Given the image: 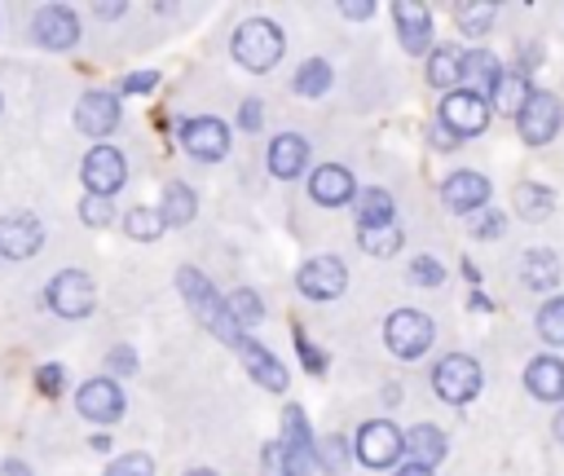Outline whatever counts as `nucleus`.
<instances>
[{"instance_id": "obj_1", "label": "nucleus", "mask_w": 564, "mask_h": 476, "mask_svg": "<svg viewBox=\"0 0 564 476\" xmlns=\"http://www.w3.org/2000/svg\"><path fill=\"white\" fill-rule=\"evenodd\" d=\"M176 286H181L185 304H189V309L198 313V322H203V326H212V331H216V335H220L225 344H234V348H238V344L247 339V335L238 331V322L229 317V304H225V300L216 295V286H212V282H207V278H203V273H198L194 264L176 269Z\"/></svg>"}, {"instance_id": "obj_2", "label": "nucleus", "mask_w": 564, "mask_h": 476, "mask_svg": "<svg viewBox=\"0 0 564 476\" xmlns=\"http://www.w3.org/2000/svg\"><path fill=\"white\" fill-rule=\"evenodd\" d=\"M282 48H286V40H282V31L269 18H251V22H242L234 31V62L247 66L251 75L273 71L278 57H282Z\"/></svg>"}, {"instance_id": "obj_3", "label": "nucleus", "mask_w": 564, "mask_h": 476, "mask_svg": "<svg viewBox=\"0 0 564 476\" xmlns=\"http://www.w3.org/2000/svg\"><path fill=\"white\" fill-rule=\"evenodd\" d=\"M383 339H388V348H392L397 357L414 361V357H423V353L432 348V317L419 313V309H397V313L383 322Z\"/></svg>"}, {"instance_id": "obj_4", "label": "nucleus", "mask_w": 564, "mask_h": 476, "mask_svg": "<svg viewBox=\"0 0 564 476\" xmlns=\"http://www.w3.org/2000/svg\"><path fill=\"white\" fill-rule=\"evenodd\" d=\"M432 388H436L441 401L463 405V401H471V397L480 392V366H476L467 353H449V357L436 361V370H432Z\"/></svg>"}, {"instance_id": "obj_5", "label": "nucleus", "mask_w": 564, "mask_h": 476, "mask_svg": "<svg viewBox=\"0 0 564 476\" xmlns=\"http://www.w3.org/2000/svg\"><path fill=\"white\" fill-rule=\"evenodd\" d=\"M489 97H480V93H471V88H454V93H445V101H441V128H449L458 141L463 137H476V132H485V123H489Z\"/></svg>"}, {"instance_id": "obj_6", "label": "nucleus", "mask_w": 564, "mask_h": 476, "mask_svg": "<svg viewBox=\"0 0 564 476\" xmlns=\"http://www.w3.org/2000/svg\"><path fill=\"white\" fill-rule=\"evenodd\" d=\"M48 309L62 313V317H88L93 304H97V291H93V278L79 273V269H62L53 282H48Z\"/></svg>"}, {"instance_id": "obj_7", "label": "nucleus", "mask_w": 564, "mask_h": 476, "mask_svg": "<svg viewBox=\"0 0 564 476\" xmlns=\"http://www.w3.org/2000/svg\"><path fill=\"white\" fill-rule=\"evenodd\" d=\"M282 450H286V463H291V476H313V467H317V441H313V432H308V419H304V410L300 405H286V414H282Z\"/></svg>"}, {"instance_id": "obj_8", "label": "nucleus", "mask_w": 564, "mask_h": 476, "mask_svg": "<svg viewBox=\"0 0 564 476\" xmlns=\"http://www.w3.org/2000/svg\"><path fill=\"white\" fill-rule=\"evenodd\" d=\"M295 282H300V291H304L308 300H335V295H344V286H348V269H344L339 256H313V260L300 264Z\"/></svg>"}, {"instance_id": "obj_9", "label": "nucleus", "mask_w": 564, "mask_h": 476, "mask_svg": "<svg viewBox=\"0 0 564 476\" xmlns=\"http://www.w3.org/2000/svg\"><path fill=\"white\" fill-rule=\"evenodd\" d=\"M401 454H405V436L397 432V423L375 419V423H366V428L357 432V458H361L366 467H392Z\"/></svg>"}, {"instance_id": "obj_10", "label": "nucleus", "mask_w": 564, "mask_h": 476, "mask_svg": "<svg viewBox=\"0 0 564 476\" xmlns=\"http://www.w3.org/2000/svg\"><path fill=\"white\" fill-rule=\"evenodd\" d=\"M560 123H564V106H560L551 93H533L529 106L516 115V128H520V137H524L529 145H546V141L560 132Z\"/></svg>"}, {"instance_id": "obj_11", "label": "nucleus", "mask_w": 564, "mask_h": 476, "mask_svg": "<svg viewBox=\"0 0 564 476\" xmlns=\"http://www.w3.org/2000/svg\"><path fill=\"white\" fill-rule=\"evenodd\" d=\"M84 185H88V194H115L123 181H128V163H123V154L115 150V145H93L88 154H84Z\"/></svg>"}, {"instance_id": "obj_12", "label": "nucleus", "mask_w": 564, "mask_h": 476, "mask_svg": "<svg viewBox=\"0 0 564 476\" xmlns=\"http://www.w3.org/2000/svg\"><path fill=\"white\" fill-rule=\"evenodd\" d=\"M441 198H445V207H449V212L476 216V212H485V203H489V181H485L480 172H471V167L449 172V176H445V185H441Z\"/></svg>"}, {"instance_id": "obj_13", "label": "nucleus", "mask_w": 564, "mask_h": 476, "mask_svg": "<svg viewBox=\"0 0 564 476\" xmlns=\"http://www.w3.org/2000/svg\"><path fill=\"white\" fill-rule=\"evenodd\" d=\"M31 35H35L40 48H53L57 53V48H70L79 40V22H75V13L66 4H44L35 13V22H31Z\"/></svg>"}, {"instance_id": "obj_14", "label": "nucleus", "mask_w": 564, "mask_h": 476, "mask_svg": "<svg viewBox=\"0 0 564 476\" xmlns=\"http://www.w3.org/2000/svg\"><path fill=\"white\" fill-rule=\"evenodd\" d=\"M181 145H185L194 159H220V154L229 150V128H225L216 115L185 119V123H181Z\"/></svg>"}, {"instance_id": "obj_15", "label": "nucleus", "mask_w": 564, "mask_h": 476, "mask_svg": "<svg viewBox=\"0 0 564 476\" xmlns=\"http://www.w3.org/2000/svg\"><path fill=\"white\" fill-rule=\"evenodd\" d=\"M75 405L88 423H115L123 414V392L115 379H88L79 392H75Z\"/></svg>"}, {"instance_id": "obj_16", "label": "nucleus", "mask_w": 564, "mask_h": 476, "mask_svg": "<svg viewBox=\"0 0 564 476\" xmlns=\"http://www.w3.org/2000/svg\"><path fill=\"white\" fill-rule=\"evenodd\" d=\"M40 242H44V229H40V220H35L31 212H9V216H0V251H4L9 260L35 256Z\"/></svg>"}, {"instance_id": "obj_17", "label": "nucleus", "mask_w": 564, "mask_h": 476, "mask_svg": "<svg viewBox=\"0 0 564 476\" xmlns=\"http://www.w3.org/2000/svg\"><path fill=\"white\" fill-rule=\"evenodd\" d=\"M392 18H397V35H401V48L405 53H427L432 48V13H427V4L397 0L392 4Z\"/></svg>"}, {"instance_id": "obj_18", "label": "nucleus", "mask_w": 564, "mask_h": 476, "mask_svg": "<svg viewBox=\"0 0 564 476\" xmlns=\"http://www.w3.org/2000/svg\"><path fill=\"white\" fill-rule=\"evenodd\" d=\"M119 123V101L115 93H84L75 106V128L84 137H110Z\"/></svg>"}, {"instance_id": "obj_19", "label": "nucleus", "mask_w": 564, "mask_h": 476, "mask_svg": "<svg viewBox=\"0 0 564 476\" xmlns=\"http://www.w3.org/2000/svg\"><path fill=\"white\" fill-rule=\"evenodd\" d=\"M308 194H313V203H322V207H339V203L352 198V172L339 167V163H322V167L308 176Z\"/></svg>"}, {"instance_id": "obj_20", "label": "nucleus", "mask_w": 564, "mask_h": 476, "mask_svg": "<svg viewBox=\"0 0 564 476\" xmlns=\"http://www.w3.org/2000/svg\"><path fill=\"white\" fill-rule=\"evenodd\" d=\"M238 353H242V361H247V370H251V379H256L260 388H269V392H282V388H286V366H282L260 339H242Z\"/></svg>"}, {"instance_id": "obj_21", "label": "nucleus", "mask_w": 564, "mask_h": 476, "mask_svg": "<svg viewBox=\"0 0 564 476\" xmlns=\"http://www.w3.org/2000/svg\"><path fill=\"white\" fill-rule=\"evenodd\" d=\"M524 388L538 397V401H564V361L560 357H533L524 366Z\"/></svg>"}, {"instance_id": "obj_22", "label": "nucleus", "mask_w": 564, "mask_h": 476, "mask_svg": "<svg viewBox=\"0 0 564 476\" xmlns=\"http://www.w3.org/2000/svg\"><path fill=\"white\" fill-rule=\"evenodd\" d=\"M304 163H308V145H304V137H295V132L273 137V145H269V172H273V176L291 181V176L304 172Z\"/></svg>"}, {"instance_id": "obj_23", "label": "nucleus", "mask_w": 564, "mask_h": 476, "mask_svg": "<svg viewBox=\"0 0 564 476\" xmlns=\"http://www.w3.org/2000/svg\"><path fill=\"white\" fill-rule=\"evenodd\" d=\"M529 97H533L529 75H524V71H507V66H502V75H498V84H494V93H489V106H494V110H502V115H520V110L529 106Z\"/></svg>"}, {"instance_id": "obj_24", "label": "nucleus", "mask_w": 564, "mask_h": 476, "mask_svg": "<svg viewBox=\"0 0 564 476\" xmlns=\"http://www.w3.org/2000/svg\"><path fill=\"white\" fill-rule=\"evenodd\" d=\"M405 458L419 463V467H436V463L445 458V436H441V428H432V423L410 428V432H405Z\"/></svg>"}, {"instance_id": "obj_25", "label": "nucleus", "mask_w": 564, "mask_h": 476, "mask_svg": "<svg viewBox=\"0 0 564 476\" xmlns=\"http://www.w3.org/2000/svg\"><path fill=\"white\" fill-rule=\"evenodd\" d=\"M498 75H502V66H498V57H494L489 48H471V53L463 57V84H467L471 93H480V97L494 93Z\"/></svg>"}, {"instance_id": "obj_26", "label": "nucleus", "mask_w": 564, "mask_h": 476, "mask_svg": "<svg viewBox=\"0 0 564 476\" xmlns=\"http://www.w3.org/2000/svg\"><path fill=\"white\" fill-rule=\"evenodd\" d=\"M463 57H467V53H458L454 44L432 48V57H427V84L454 93V84H463Z\"/></svg>"}, {"instance_id": "obj_27", "label": "nucleus", "mask_w": 564, "mask_h": 476, "mask_svg": "<svg viewBox=\"0 0 564 476\" xmlns=\"http://www.w3.org/2000/svg\"><path fill=\"white\" fill-rule=\"evenodd\" d=\"M520 278H524V286H533V291L555 286V282H560V260H555V251H546V247L524 251V260H520Z\"/></svg>"}, {"instance_id": "obj_28", "label": "nucleus", "mask_w": 564, "mask_h": 476, "mask_svg": "<svg viewBox=\"0 0 564 476\" xmlns=\"http://www.w3.org/2000/svg\"><path fill=\"white\" fill-rule=\"evenodd\" d=\"M511 207H516V216H524V220H546L551 207H555V194H551L546 185L520 181V185L511 190Z\"/></svg>"}, {"instance_id": "obj_29", "label": "nucleus", "mask_w": 564, "mask_h": 476, "mask_svg": "<svg viewBox=\"0 0 564 476\" xmlns=\"http://www.w3.org/2000/svg\"><path fill=\"white\" fill-rule=\"evenodd\" d=\"M194 190L185 185V181H172L167 190H163V220L167 225H189L194 220Z\"/></svg>"}, {"instance_id": "obj_30", "label": "nucleus", "mask_w": 564, "mask_h": 476, "mask_svg": "<svg viewBox=\"0 0 564 476\" xmlns=\"http://www.w3.org/2000/svg\"><path fill=\"white\" fill-rule=\"evenodd\" d=\"M357 220H361V229L392 225V194L388 190H361L357 194Z\"/></svg>"}, {"instance_id": "obj_31", "label": "nucleus", "mask_w": 564, "mask_h": 476, "mask_svg": "<svg viewBox=\"0 0 564 476\" xmlns=\"http://www.w3.org/2000/svg\"><path fill=\"white\" fill-rule=\"evenodd\" d=\"M123 229H128V238H137V242H154V238L167 229L163 207H132L128 220H123Z\"/></svg>"}, {"instance_id": "obj_32", "label": "nucleus", "mask_w": 564, "mask_h": 476, "mask_svg": "<svg viewBox=\"0 0 564 476\" xmlns=\"http://www.w3.org/2000/svg\"><path fill=\"white\" fill-rule=\"evenodd\" d=\"M494 18H498V4H471V0H463V4H454V22H458V31H467V35H485L489 26H494Z\"/></svg>"}, {"instance_id": "obj_33", "label": "nucleus", "mask_w": 564, "mask_h": 476, "mask_svg": "<svg viewBox=\"0 0 564 476\" xmlns=\"http://www.w3.org/2000/svg\"><path fill=\"white\" fill-rule=\"evenodd\" d=\"M330 88V66L322 62V57H308L300 71H295V93H304V97H322Z\"/></svg>"}, {"instance_id": "obj_34", "label": "nucleus", "mask_w": 564, "mask_h": 476, "mask_svg": "<svg viewBox=\"0 0 564 476\" xmlns=\"http://www.w3.org/2000/svg\"><path fill=\"white\" fill-rule=\"evenodd\" d=\"M357 238H361L366 256H392L401 247V229L397 225H370V229H357Z\"/></svg>"}, {"instance_id": "obj_35", "label": "nucleus", "mask_w": 564, "mask_h": 476, "mask_svg": "<svg viewBox=\"0 0 564 476\" xmlns=\"http://www.w3.org/2000/svg\"><path fill=\"white\" fill-rule=\"evenodd\" d=\"M229 317L238 322V326H256L260 317H264V304H260V295L256 291H247V286H238V291H229Z\"/></svg>"}, {"instance_id": "obj_36", "label": "nucleus", "mask_w": 564, "mask_h": 476, "mask_svg": "<svg viewBox=\"0 0 564 476\" xmlns=\"http://www.w3.org/2000/svg\"><path fill=\"white\" fill-rule=\"evenodd\" d=\"M317 467L322 472H344L348 467V441L339 432H330V436L317 441Z\"/></svg>"}, {"instance_id": "obj_37", "label": "nucleus", "mask_w": 564, "mask_h": 476, "mask_svg": "<svg viewBox=\"0 0 564 476\" xmlns=\"http://www.w3.org/2000/svg\"><path fill=\"white\" fill-rule=\"evenodd\" d=\"M538 335L546 344H564V300H546L538 309Z\"/></svg>"}, {"instance_id": "obj_38", "label": "nucleus", "mask_w": 564, "mask_h": 476, "mask_svg": "<svg viewBox=\"0 0 564 476\" xmlns=\"http://www.w3.org/2000/svg\"><path fill=\"white\" fill-rule=\"evenodd\" d=\"M79 220H84V225H93V229L110 225V220H115L110 198H106V194H84V198H79Z\"/></svg>"}, {"instance_id": "obj_39", "label": "nucleus", "mask_w": 564, "mask_h": 476, "mask_svg": "<svg viewBox=\"0 0 564 476\" xmlns=\"http://www.w3.org/2000/svg\"><path fill=\"white\" fill-rule=\"evenodd\" d=\"M410 278H414L419 286H441V282H445V264H441L436 256H414V260H410Z\"/></svg>"}, {"instance_id": "obj_40", "label": "nucleus", "mask_w": 564, "mask_h": 476, "mask_svg": "<svg viewBox=\"0 0 564 476\" xmlns=\"http://www.w3.org/2000/svg\"><path fill=\"white\" fill-rule=\"evenodd\" d=\"M106 476H154V458L150 454H119L106 467Z\"/></svg>"}, {"instance_id": "obj_41", "label": "nucleus", "mask_w": 564, "mask_h": 476, "mask_svg": "<svg viewBox=\"0 0 564 476\" xmlns=\"http://www.w3.org/2000/svg\"><path fill=\"white\" fill-rule=\"evenodd\" d=\"M260 472H264V476H291V463H286L282 441H269V445L260 450Z\"/></svg>"}, {"instance_id": "obj_42", "label": "nucleus", "mask_w": 564, "mask_h": 476, "mask_svg": "<svg viewBox=\"0 0 564 476\" xmlns=\"http://www.w3.org/2000/svg\"><path fill=\"white\" fill-rule=\"evenodd\" d=\"M471 234H476V238H498V234H502V212H494V207L476 212V216H471Z\"/></svg>"}, {"instance_id": "obj_43", "label": "nucleus", "mask_w": 564, "mask_h": 476, "mask_svg": "<svg viewBox=\"0 0 564 476\" xmlns=\"http://www.w3.org/2000/svg\"><path fill=\"white\" fill-rule=\"evenodd\" d=\"M62 383H66L62 366H40V370H35V388H40L44 397H57V392H62Z\"/></svg>"}, {"instance_id": "obj_44", "label": "nucleus", "mask_w": 564, "mask_h": 476, "mask_svg": "<svg viewBox=\"0 0 564 476\" xmlns=\"http://www.w3.org/2000/svg\"><path fill=\"white\" fill-rule=\"evenodd\" d=\"M295 339H300V357H304V366H308L313 375H322V370H326V357H322V353H317V348H313V344H308L300 331H295Z\"/></svg>"}, {"instance_id": "obj_45", "label": "nucleus", "mask_w": 564, "mask_h": 476, "mask_svg": "<svg viewBox=\"0 0 564 476\" xmlns=\"http://www.w3.org/2000/svg\"><path fill=\"white\" fill-rule=\"evenodd\" d=\"M238 123H242L247 132H256V128H260V101H256V97H247V101L238 106Z\"/></svg>"}, {"instance_id": "obj_46", "label": "nucleus", "mask_w": 564, "mask_h": 476, "mask_svg": "<svg viewBox=\"0 0 564 476\" xmlns=\"http://www.w3.org/2000/svg\"><path fill=\"white\" fill-rule=\"evenodd\" d=\"M154 84H159V75H154V71H137V75H128V79H123V88H128V93H150Z\"/></svg>"}, {"instance_id": "obj_47", "label": "nucleus", "mask_w": 564, "mask_h": 476, "mask_svg": "<svg viewBox=\"0 0 564 476\" xmlns=\"http://www.w3.org/2000/svg\"><path fill=\"white\" fill-rule=\"evenodd\" d=\"M110 370H119V375L137 370V357H132V348H123V344H119V348L110 353Z\"/></svg>"}, {"instance_id": "obj_48", "label": "nucleus", "mask_w": 564, "mask_h": 476, "mask_svg": "<svg viewBox=\"0 0 564 476\" xmlns=\"http://www.w3.org/2000/svg\"><path fill=\"white\" fill-rule=\"evenodd\" d=\"M339 13L361 22V18H370V13H375V4H370V0H357V4H352V0H348V4H339Z\"/></svg>"}, {"instance_id": "obj_49", "label": "nucleus", "mask_w": 564, "mask_h": 476, "mask_svg": "<svg viewBox=\"0 0 564 476\" xmlns=\"http://www.w3.org/2000/svg\"><path fill=\"white\" fill-rule=\"evenodd\" d=\"M432 145H441V150H449V145H458V137H454L449 128H441V123H436V128H432Z\"/></svg>"}, {"instance_id": "obj_50", "label": "nucleus", "mask_w": 564, "mask_h": 476, "mask_svg": "<svg viewBox=\"0 0 564 476\" xmlns=\"http://www.w3.org/2000/svg\"><path fill=\"white\" fill-rule=\"evenodd\" d=\"M0 476H31V472H26V463L9 458V463H0Z\"/></svg>"}, {"instance_id": "obj_51", "label": "nucleus", "mask_w": 564, "mask_h": 476, "mask_svg": "<svg viewBox=\"0 0 564 476\" xmlns=\"http://www.w3.org/2000/svg\"><path fill=\"white\" fill-rule=\"evenodd\" d=\"M93 13H97V18H119L123 4H93Z\"/></svg>"}, {"instance_id": "obj_52", "label": "nucleus", "mask_w": 564, "mask_h": 476, "mask_svg": "<svg viewBox=\"0 0 564 476\" xmlns=\"http://www.w3.org/2000/svg\"><path fill=\"white\" fill-rule=\"evenodd\" d=\"M397 476H432V467H419V463H405Z\"/></svg>"}, {"instance_id": "obj_53", "label": "nucleus", "mask_w": 564, "mask_h": 476, "mask_svg": "<svg viewBox=\"0 0 564 476\" xmlns=\"http://www.w3.org/2000/svg\"><path fill=\"white\" fill-rule=\"evenodd\" d=\"M551 432H555V441H564V410L555 414V423H551Z\"/></svg>"}, {"instance_id": "obj_54", "label": "nucleus", "mask_w": 564, "mask_h": 476, "mask_svg": "<svg viewBox=\"0 0 564 476\" xmlns=\"http://www.w3.org/2000/svg\"><path fill=\"white\" fill-rule=\"evenodd\" d=\"M185 476H216L212 467H194V472H185Z\"/></svg>"}]
</instances>
